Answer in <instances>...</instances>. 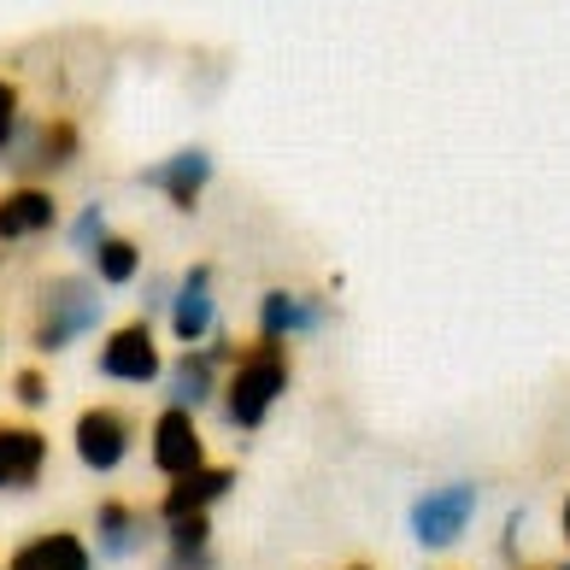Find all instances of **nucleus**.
Returning <instances> with one entry per match:
<instances>
[{
    "mask_svg": "<svg viewBox=\"0 0 570 570\" xmlns=\"http://www.w3.org/2000/svg\"><path fill=\"white\" fill-rule=\"evenodd\" d=\"M229 358V342L218 335L213 347H183V358L171 365V406L177 412H200L218 394V365Z\"/></svg>",
    "mask_w": 570,
    "mask_h": 570,
    "instance_id": "obj_11",
    "label": "nucleus"
},
{
    "mask_svg": "<svg viewBox=\"0 0 570 570\" xmlns=\"http://www.w3.org/2000/svg\"><path fill=\"white\" fill-rule=\"evenodd\" d=\"M89 259H95V277H100V283H107V288H124V283H130L136 271H141V247H136L130 236H107V242L89 253Z\"/></svg>",
    "mask_w": 570,
    "mask_h": 570,
    "instance_id": "obj_18",
    "label": "nucleus"
},
{
    "mask_svg": "<svg viewBox=\"0 0 570 570\" xmlns=\"http://www.w3.org/2000/svg\"><path fill=\"white\" fill-rule=\"evenodd\" d=\"M165 365H159V347H154V324L147 318H130L107 335V347H100V376H112V383H154Z\"/></svg>",
    "mask_w": 570,
    "mask_h": 570,
    "instance_id": "obj_6",
    "label": "nucleus"
},
{
    "mask_svg": "<svg viewBox=\"0 0 570 570\" xmlns=\"http://www.w3.org/2000/svg\"><path fill=\"white\" fill-rule=\"evenodd\" d=\"M77 124L71 118H53V124H41V130H24L18 124L12 141H7V159H12V171L18 177H41V171H66V165L77 159Z\"/></svg>",
    "mask_w": 570,
    "mask_h": 570,
    "instance_id": "obj_4",
    "label": "nucleus"
},
{
    "mask_svg": "<svg viewBox=\"0 0 570 570\" xmlns=\"http://www.w3.org/2000/svg\"><path fill=\"white\" fill-rule=\"evenodd\" d=\"M48 464V435L30 424H0V489H36Z\"/></svg>",
    "mask_w": 570,
    "mask_h": 570,
    "instance_id": "obj_16",
    "label": "nucleus"
},
{
    "mask_svg": "<svg viewBox=\"0 0 570 570\" xmlns=\"http://www.w3.org/2000/svg\"><path fill=\"white\" fill-rule=\"evenodd\" d=\"M59 224V200L53 188L41 183H18L0 195V242H30V236H48Z\"/></svg>",
    "mask_w": 570,
    "mask_h": 570,
    "instance_id": "obj_12",
    "label": "nucleus"
},
{
    "mask_svg": "<svg viewBox=\"0 0 570 570\" xmlns=\"http://www.w3.org/2000/svg\"><path fill=\"white\" fill-rule=\"evenodd\" d=\"M12 130H18V82L0 77V154H7Z\"/></svg>",
    "mask_w": 570,
    "mask_h": 570,
    "instance_id": "obj_20",
    "label": "nucleus"
},
{
    "mask_svg": "<svg viewBox=\"0 0 570 570\" xmlns=\"http://www.w3.org/2000/svg\"><path fill=\"white\" fill-rule=\"evenodd\" d=\"M18 406H48V376L41 371H18Z\"/></svg>",
    "mask_w": 570,
    "mask_h": 570,
    "instance_id": "obj_21",
    "label": "nucleus"
},
{
    "mask_svg": "<svg viewBox=\"0 0 570 570\" xmlns=\"http://www.w3.org/2000/svg\"><path fill=\"white\" fill-rule=\"evenodd\" d=\"M7 570H95V553L77 530H41L12 547Z\"/></svg>",
    "mask_w": 570,
    "mask_h": 570,
    "instance_id": "obj_14",
    "label": "nucleus"
},
{
    "mask_svg": "<svg viewBox=\"0 0 570 570\" xmlns=\"http://www.w3.org/2000/svg\"><path fill=\"white\" fill-rule=\"evenodd\" d=\"M141 306H147V312L171 306V283H165V277H154V283H147V294H141Z\"/></svg>",
    "mask_w": 570,
    "mask_h": 570,
    "instance_id": "obj_22",
    "label": "nucleus"
},
{
    "mask_svg": "<svg viewBox=\"0 0 570 570\" xmlns=\"http://www.w3.org/2000/svg\"><path fill=\"white\" fill-rule=\"evenodd\" d=\"M107 236H112V229H107V206L89 200V206L77 213V224H71V247H77V253H95Z\"/></svg>",
    "mask_w": 570,
    "mask_h": 570,
    "instance_id": "obj_19",
    "label": "nucleus"
},
{
    "mask_svg": "<svg viewBox=\"0 0 570 570\" xmlns=\"http://www.w3.org/2000/svg\"><path fill=\"white\" fill-rule=\"evenodd\" d=\"M100 324V294L82 277H48L36 288L30 312V347L36 353H66L77 335H89Z\"/></svg>",
    "mask_w": 570,
    "mask_h": 570,
    "instance_id": "obj_2",
    "label": "nucleus"
},
{
    "mask_svg": "<svg viewBox=\"0 0 570 570\" xmlns=\"http://www.w3.org/2000/svg\"><path fill=\"white\" fill-rule=\"evenodd\" d=\"M206 464V448H200V430H195V412H177V406H165L154 417V471L159 476H188V471H200Z\"/></svg>",
    "mask_w": 570,
    "mask_h": 570,
    "instance_id": "obj_8",
    "label": "nucleus"
},
{
    "mask_svg": "<svg viewBox=\"0 0 570 570\" xmlns=\"http://www.w3.org/2000/svg\"><path fill=\"white\" fill-rule=\"evenodd\" d=\"M147 547V512H136L130 500H100V512H95V553L100 559H136Z\"/></svg>",
    "mask_w": 570,
    "mask_h": 570,
    "instance_id": "obj_15",
    "label": "nucleus"
},
{
    "mask_svg": "<svg viewBox=\"0 0 570 570\" xmlns=\"http://www.w3.org/2000/svg\"><path fill=\"white\" fill-rule=\"evenodd\" d=\"M330 306L318 294H294V288H271L259 301V342H288V335H312L324 330Z\"/></svg>",
    "mask_w": 570,
    "mask_h": 570,
    "instance_id": "obj_10",
    "label": "nucleus"
},
{
    "mask_svg": "<svg viewBox=\"0 0 570 570\" xmlns=\"http://www.w3.org/2000/svg\"><path fill=\"white\" fill-rule=\"evenodd\" d=\"M564 541H570V494H564Z\"/></svg>",
    "mask_w": 570,
    "mask_h": 570,
    "instance_id": "obj_23",
    "label": "nucleus"
},
{
    "mask_svg": "<svg viewBox=\"0 0 570 570\" xmlns=\"http://www.w3.org/2000/svg\"><path fill=\"white\" fill-rule=\"evenodd\" d=\"M471 518H476V489L471 482H441V489L412 500V535H417V547H430V553L453 547L464 530H471Z\"/></svg>",
    "mask_w": 570,
    "mask_h": 570,
    "instance_id": "obj_3",
    "label": "nucleus"
},
{
    "mask_svg": "<svg viewBox=\"0 0 570 570\" xmlns=\"http://www.w3.org/2000/svg\"><path fill=\"white\" fill-rule=\"evenodd\" d=\"M0 259H7V253H0Z\"/></svg>",
    "mask_w": 570,
    "mask_h": 570,
    "instance_id": "obj_25",
    "label": "nucleus"
},
{
    "mask_svg": "<svg viewBox=\"0 0 570 570\" xmlns=\"http://www.w3.org/2000/svg\"><path fill=\"white\" fill-rule=\"evenodd\" d=\"M283 389H288V353H283V342H253L236 358L229 383H224V417L236 430H259L271 417V406L283 400Z\"/></svg>",
    "mask_w": 570,
    "mask_h": 570,
    "instance_id": "obj_1",
    "label": "nucleus"
},
{
    "mask_svg": "<svg viewBox=\"0 0 570 570\" xmlns=\"http://www.w3.org/2000/svg\"><path fill=\"white\" fill-rule=\"evenodd\" d=\"M77 459L89 464V471H118L124 459H130V412H118V406H89V412H77Z\"/></svg>",
    "mask_w": 570,
    "mask_h": 570,
    "instance_id": "obj_5",
    "label": "nucleus"
},
{
    "mask_svg": "<svg viewBox=\"0 0 570 570\" xmlns=\"http://www.w3.org/2000/svg\"><path fill=\"white\" fill-rule=\"evenodd\" d=\"M229 489H236V471H224V464H200V471L177 476L171 489L159 500V518L177 523V518H206V505H218Z\"/></svg>",
    "mask_w": 570,
    "mask_h": 570,
    "instance_id": "obj_13",
    "label": "nucleus"
},
{
    "mask_svg": "<svg viewBox=\"0 0 570 570\" xmlns=\"http://www.w3.org/2000/svg\"><path fill=\"white\" fill-rule=\"evenodd\" d=\"M213 523L206 518H177L165 523V564L159 570H213Z\"/></svg>",
    "mask_w": 570,
    "mask_h": 570,
    "instance_id": "obj_17",
    "label": "nucleus"
},
{
    "mask_svg": "<svg viewBox=\"0 0 570 570\" xmlns=\"http://www.w3.org/2000/svg\"><path fill=\"white\" fill-rule=\"evenodd\" d=\"M141 183H147V188H159V195L171 200L177 213H195L200 188L213 183V154H206V147H177L171 159L147 165V171H141Z\"/></svg>",
    "mask_w": 570,
    "mask_h": 570,
    "instance_id": "obj_7",
    "label": "nucleus"
},
{
    "mask_svg": "<svg viewBox=\"0 0 570 570\" xmlns=\"http://www.w3.org/2000/svg\"><path fill=\"white\" fill-rule=\"evenodd\" d=\"M347 570H371V564H347Z\"/></svg>",
    "mask_w": 570,
    "mask_h": 570,
    "instance_id": "obj_24",
    "label": "nucleus"
},
{
    "mask_svg": "<svg viewBox=\"0 0 570 570\" xmlns=\"http://www.w3.org/2000/svg\"><path fill=\"white\" fill-rule=\"evenodd\" d=\"M171 330L177 342H206L218 330V306H213V265H188V277L171 288Z\"/></svg>",
    "mask_w": 570,
    "mask_h": 570,
    "instance_id": "obj_9",
    "label": "nucleus"
}]
</instances>
